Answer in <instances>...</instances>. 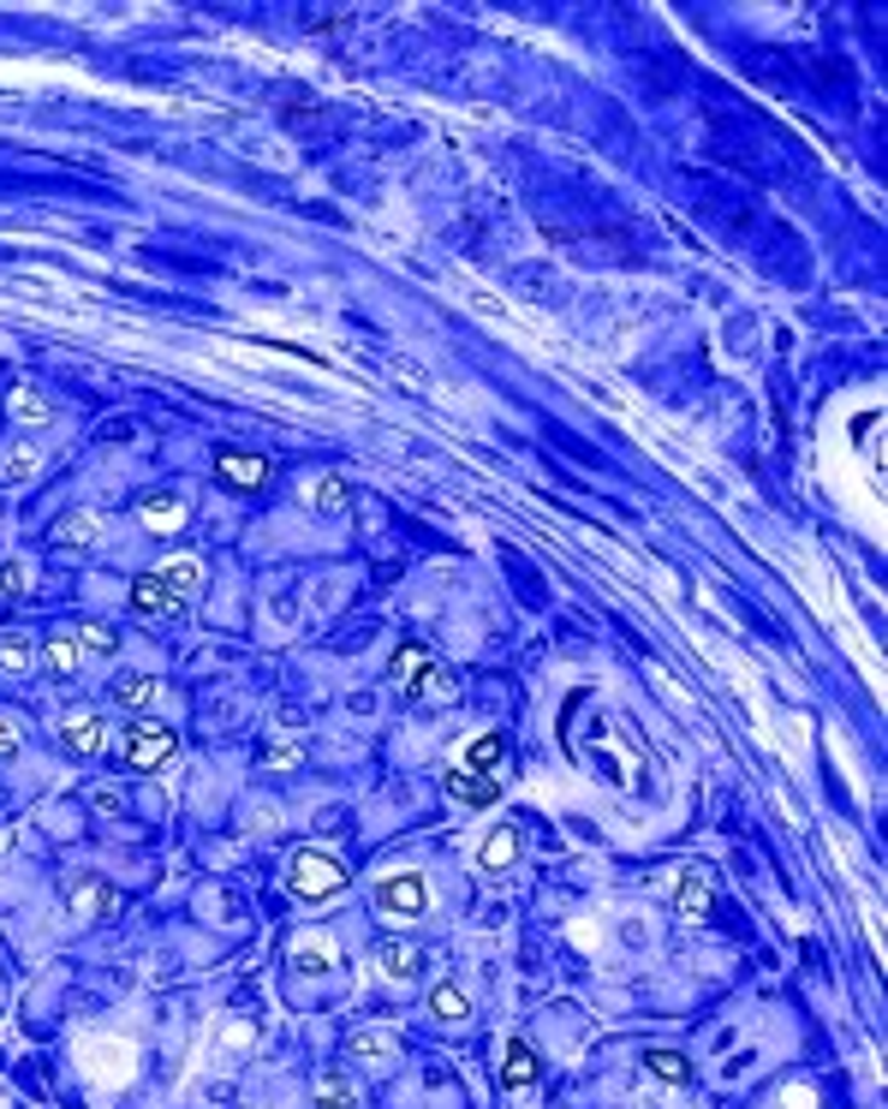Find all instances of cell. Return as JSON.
I'll return each mask as SVG.
<instances>
[{"mask_svg":"<svg viewBox=\"0 0 888 1109\" xmlns=\"http://www.w3.org/2000/svg\"><path fill=\"white\" fill-rule=\"evenodd\" d=\"M221 1038H227V1044H234V1050H239V1044H251V1026H244V1020H234V1026H227V1032H221Z\"/></svg>","mask_w":888,"mask_h":1109,"instance_id":"cell-34","label":"cell"},{"mask_svg":"<svg viewBox=\"0 0 888 1109\" xmlns=\"http://www.w3.org/2000/svg\"><path fill=\"white\" fill-rule=\"evenodd\" d=\"M60 746L72 751V758H95V751L107 746V722L95 716V710H78V716L60 722Z\"/></svg>","mask_w":888,"mask_h":1109,"instance_id":"cell-5","label":"cell"},{"mask_svg":"<svg viewBox=\"0 0 888 1109\" xmlns=\"http://www.w3.org/2000/svg\"><path fill=\"white\" fill-rule=\"evenodd\" d=\"M269 763H275V770H286V763H298V751H293V746H275V751H269Z\"/></svg>","mask_w":888,"mask_h":1109,"instance_id":"cell-35","label":"cell"},{"mask_svg":"<svg viewBox=\"0 0 888 1109\" xmlns=\"http://www.w3.org/2000/svg\"><path fill=\"white\" fill-rule=\"evenodd\" d=\"M447 793H454V800H466V805H489V800L501 793V782H489V776H471V770H459V763H454V770H447Z\"/></svg>","mask_w":888,"mask_h":1109,"instance_id":"cell-20","label":"cell"},{"mask_svg":"<svg viewBox=\"0 0 888 1109\" xmlns=\"http://www.w3.org/2000/svg\"><path fill=\"white\" fill-rule=\"evenodd\" d=\"M36 465H43V454H36L31 442H19V448H12V454H7V477H31Z\"/></svg>","mask_w":888,"mask_h":1109,"instance_id":"cell-30","label":"cell"},{"mask_svg":"<svg viewBox=\"0 0 888 1109\" xmlns=\"http://www.w3.org/2000/svg\"><path fill=\"white\" fill-rule=\"evenodd\" d=\"M19 746H24V734L12 728V722H0V763H7V758H19Z\"/></svg>","mask_w":888,"mask_h":1109,"instance_id":"cell-32","label":"cell"},{"mask_svg":"<svg viewBox=\"0 0 888 1109\" xmlns=\"http://www.w3.org/2000/svg\"><path fill=\"white\" fill-rule=\"evenodd\" d=\"M501 734H477L471 746H466V763L459 770H471V776H489V782H501Z\"/></svg>","mask_w":888,"mask_h":1109,"instance_id":"cell-15","label":"cell"},{"mask_svg":"<svg viewBox=\"0 0 888 1109\" xmlns=\"http://www.w3.org/2000/svg\"><path fill=\"white\" fill-rule=\"evenodd\" d=\"M66 907H72V919H95V913L114 907V895H107V883H84L78 895H66Z\"/></svg>","mask_w":888,"mask_h":1109,"instance_id":"cell-26","label":"cell"},{"mask_svg":"<svg viewBox=\"0 0 888 1109\" xmlns=\"http://www.w3.org/2000/svg\"><path fill=\"white\" fill-rule=\"evenodd\" d=\"M7 418L24 423V430H43V423H54V406H48L36 388H12V394H7Z\"/></svg>","mask_w":888,"mask_h":1109,"instance_id":"cell-13","label":"cell"},{"mask_svg":"<svg viewBox=\"0 0 888 1109\" xmlns=\"http://www.w3.org/2000/svg\"><path fill=\"white\" fill-rule=\"evenodd\" d=\"M138 519L149 531H180L185 519H191V501L185 496H149L144 508H138Z\"/></svg>","mask_w":888,"mask_h":1109,"instance_id":"cell-12","label":"cell"},{"mask_svg":"<svg viewBox=\"0 0 888 1109\" xmlns=\"http://www.w3.org/2000/svg\"><path fill=\"white\" fill-rule=\"evenodd\" d=\"M0 668H7V675H31V668H36L31 633H0Z\"/></svg>","mask_w":888,"mask_h":1109,"instance_id":"cell-23","label":"cell"},{"mask_svg":"<svg viewBox=\"0 0 888 1109\" xmlns=\"http://www.w3.org/2000/svg\"><path fill=\"white\" fill-rule=\"evenodd\" d=\"M376 907L388 913V919L412 925V919H423V913H430V883H423L418 871H400V878H382V883H376Z\"/></svg>","mask_w":888,"mask_h":1109,"instance_id":"cell-2","label":"cell"},{"mask_svg":"<svg viewBox=\"0 0 888 1109\" xmlns=\"http://www.w3.org/2000/svg\"><path fill=\"white\" fill-rule=\"evenodd\" d=\"M305 501L317 513H328V519H340L352 508V489H346V477H317V484H305Z\"/></svg>","mask_w":888,"mask_h":1109,"instance_id":"cell-14","label":"cell"},{"mask_svg":"<svg viewBox=\"0 0 888 1109\" xmlns=\"http://www.w3.org/2000/svg\"><path fill=\"white\" fill-rule=\"evenodd\" d=\"M156 675H138V668H132V675H119L114 680V687H107V698H114V704H126V710H144V704H156Z\"/></svg>","mask_w":888,"mask_h":1109,"instance_id":"cell-19","label":"cell"},{"mask_svg":"<svg viewBox=\"0 0 888 1109\" xmlns=\"http://www.w3.org/2000/svg\"><path fill=\"white\" fill-rule=\"evenodd\" d=\"M215 472H221L234 489L269 484V460H263V454H215Z\"/></svg>","mask_w":888,"mask_h":1109,"instance_id":"cell-10","label":"cell"},{"mask_svg":"<svg viewBox=\"0 0 888 1109\" xmlns=\"http://www.w3.org/2000/svg\"><path fill=\"white\" fill-rule=\"evenodd\" d=\"M132 609H138V614H173V609H180V597H173L156 573H144V579L132 585Z\"/></svg>","mask_w":888,"mask_h":1109,"instance_id":"cell-18","label":"cell"},{"mask_svg":"<svg viewBox=\"0 0 888 1109\" xmlns=\"http://www.w3.org/2000/svg\"><path fill=\"white\" fill-rule=\"evenodd\" d=\"M317 1109H358V1086L328 1067V1074H317Z\"/></svg>","mask_w":888,"mask_h":1109,"instance_id":"cell-22","label":"cell"},{"mask_svg":"<svg viewBox=\"0 0 888 1109\" xmlns=\"http://www.w3.org/2000/svg\"><path fill=\"white\" fill-rule=\"evenodd\" d=\"M0 591H31V567L24 561H0Z\"/></svg>","mask_w":888,"mask_h":1109,"instance_id":"cell-31","label":"cell"},{"mask_svg":"<svg viewBox=\"0 0 888 1109\" xmlns=\"http://www.w3.org/2000/svg\"><path fill=\"white\" fill-rule=\"evenodd\" d=\"M293 966H305V972H328V966H334V942H328V937L298 942V949H293Z\"/></svg>","mask_w":888,"mask_h":1109,"instance_id":"cell-28","label":"cell"},{"mask_svg":"<svg viewBox=\"0 0 888 1109\" xmlns=\"http://www.w3.org/2000/svg\"><path fill=\"white\" fill-rule=\"evenodd\" d=\"M513 853H519V835L508 829V824H501L496 835H489V841H483V853H477V865H483V871H508L513 865Z\"/></svg>","mask_w":888,"mask_h":1109,"instance_id":"cell-25","label":"cell"},{"mask_svg":"<svg viewBox=\"0 0 888 1109\" xmlns=\"http://www.w3.org/2000/svg\"><path fill=\"white\" fill-rule=\"evenodd\" d=\"M709 907H716V895H709V878H704V871H686V878H680V889H674V913H680L686 925H704Z\"/></svg>","mask_w":888,"mask_h":1109,"instance_id":"cell-7","label":"cell"},{"mask_svg":"<svg viewBox=\"0 0 888 1109\" xmlns=\"http://www.w3.org/2000/svg\"><path fill=\"white\" fill-rule=\"evenodd\" d=\"M430 1015L442 1020V1026H459V1020L471 1015L466 991H454V984H435V991H430Z\"/></svg>","mask_w":888,"mask_h":1109,"instance_id":"cell-24","label":"cell"},{"mask_svg":"<svg viewBox=\"0 0 888 1109\" xmlns=\"http://www.w3.org/2000/svg\"><path fill=\"white\" fill-rule=\"evenodd\" d=\"M501 1079H508L513 1091H525L531 1079H537V1056H531V1044H519V1038H508V1056H501Z\"/></svg>","mask_w":888,"mask_h":1109,"instance_id":"cell-21","label":"cell"},{"mask_svg":"<svg viewBox=\"0 0 888 1109\" xmlns=\"http://www.w3.org/2000/svg\"><path fill=\"white\" fill-rule=\"evenodd\" d=\"M382 972H388L394 984H412L423 972V949L418 942H382Z\"/></svg>","mask_w":888,"mask_h":1109,"instance_id":"cell-16","label":"cell"},{"mask_svg":"<svg viewBox=\"0 0 888 1109\" xmlns=\"http://www.w3.org/2000/svg\"><path fill=\"white\" fill-rule=\"evenodd\" d=\"M54 543H60V550H78V555L102 550V519L95 513H66L60 525H54Z\"/></svg>","mask_w":888,"mask_h":1109,"instance_id":"cell-9","label":"cell"},{"mask_svg":"<svg viewBox=\"0 0 888 1109\" xmlns=\"http://www.w3.org/2000/svg\"><path fill=\"white\" fill-rule=\"evenodd\" d=\"M78 645H84V650H102V656H107V650L119 645V633H114V626H95V621H90V626H78Z\"/></svg>","mask_w":888,"mask_h":1109,"instance_id":"cell-29","label":"cell"},{"mask_svg":"<svg viewBox=\"0 0 888 1109\" xmlns=\"http://www.w3.org/2000/svg\"><path fill=\"white\" fill-rule=\"evenodd\" d=\"M346 1050L358 1062H371V1067H388L394 1056H400V1032H388V1026H358Z\"/></svg>","mask_w":888,"mask_h":1109,"instance_id":"cell-6","label":"cell"},{"mask_svg":"<svg viewBox=\"0 0 888 1109\" xmlns=\"http://www.w3.org/2000/svg\"><path fill=\"white\" fill-rule=\"evenodd\" d=\"M286 883H293V895L305 901H328L346 889V865L328 853H293V871H286Z\"/></svg>","mask_w":888,"mask_h":1109,"instance_id":"cell-1","label":"cell"},{"mask_svg":"<svg viewBox=\"0 0 888 1109\" xmlns=\"http://www.w3.org/2000/svg\"><path fill=\"white\" fill-rule=\"evenodd\" d=\"M173 728H161V722H138V728L126 734V770H156V763L173 758Z\"/></svg>","mask_w":888,"mask_h":1109,"instance_id":"cell-3","label":"cell"},{"mask_svg":"<svg viewBox=\"0 0 888 1109\" xmlns=\"http://www.w3.org/2000/svg\"><path fill=\"white\" fill-rule=\"evenodd\" d=\"M90 1074L102 1079V1086H126L132 1079V1044H114V1038H102V1044H90Z\"/></svg>","mask_w":888,"mask_h":1109,"instance_id":"cell-8","label":"cell"},{"mask_svg":"<svg viewBox=\"0 0 888 1109\" xmlns=\"http://www.w3.org/2000/svg\"><path fill=\"white\" fill-rule=\"evenodd\" d=\"M78 663H84V645H78L72 626H60V633H48V675L54 680H72Z\"/></svg>","mask_w":888,"mask_h":1109,"instance_id":"cell-11","label":"cell"},{"mask_svg":"<svg viewBox=\"0 0 888 1109\" xmlns=\"http://www.w3.org/2000/svg\"><path fill=\"white\" fill-rule=\"evenodd\" d=\"M394 687H400L406 698H423L435 687V656L423 645H400V656H394Z\"/></svg>","mask_w":888,"mask_h":1109,"instance_id":"cell-4","label":"cell"},{"mask_svg":"<svg viewBox=\"0 0 888 1109\" xmlns=\"http://www.w3.org/2000/svg\"><path fill=\"white\" fill-rule=\"evenodd\" d=\"M156 579L161 585H168V591L173 597H191V591H197V585H203V567H197V561H191V555H173V561H161V567H156Z\"/></svg>","mask_w":888,"mask_h":1109,"instance_id":"cell-17","label":"cell"},{"mask_svg":"<svg viewBox=\"0 0 888 1109\" xmlns=\"http://www.w3.org/2000/svg\"><path fill=\"white\" fill-rule=\"evenodd\" d=\"M90 805H95V812H119L126 800H119V788H95V793H90Z\"/></svg>","mask_w":888,"mask_h":1109,"instance_id":"cell-33","label":"cell"},{"mask_svg":"<svg viewBox=\"0 0 888 1109\" xmlns=\"http://www.w3.org/2000/svg\"><path fill=\"white\" fill-rule=\"evenodd\" d=\"M645 1074H656L662 1086H686L692 1079V1067L674 1056V1050H656V1056H645Z\"/></svg>","mask_w":888,"mask_h":1109,"instance_id":"cell-27","label":"cell"}]
</instances>
